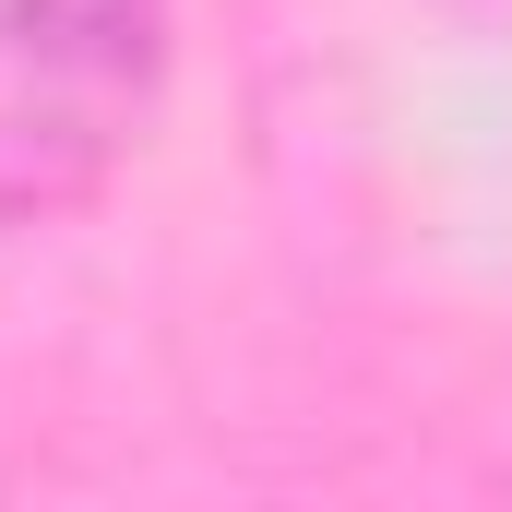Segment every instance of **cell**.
Masks as SVG:
<instances>
[{
  "label": "cell",
  "mask_w": 512,
  "mask_h": 512,
  "mask_svg": "<svg viewBox=\"0 0 512 512\" xmlns=\"http://www.w3.org/2000/svg\"><path fill=\"white\" fill-rule=\"evenodd\" d=\"M155 96V0H0V227L108 191Z\"/></svg>",
  "instance_id": "1"
}]
</instances>
